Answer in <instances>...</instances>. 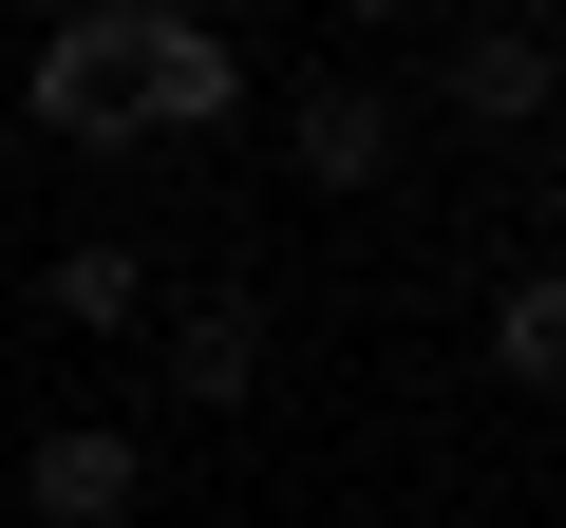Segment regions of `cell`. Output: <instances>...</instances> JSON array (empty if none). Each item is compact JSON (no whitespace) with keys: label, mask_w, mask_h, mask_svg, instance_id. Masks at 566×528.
<instances>
[{"label":"cell","mask_w":566,"mask_h":528,"mask_svg":"<svg viewBox=\"0 0 566 528\" xmlns=\"http://www.w3.org/2000/svg\"><path fill=\"white\" fill-rule=\"evenodd\" d=\"M39 303H57L76 340H151V264H133V245H57V264H39Z\"/></svg>","instance_id":"6"},{"label":"cell","mask_w":566,"mask_h":528,"mask_svg":"<svg viewBox=\"0 0 566 528\" xmlns=\"http://www.w3.org/2000/svg\"><path fill=\"white\" fill-rule=\"evenodd\" d=\"M453 114L472 133H547V20H472L453 39Z\"/></svg>","instance_id":"5"},{"label":"cell","mask_w":566,"mask_h":528,"mask_svg":"<svg viewBox=\"0 0 566 528\" xmlns=\"http://www.w3.org/2000/svg\"><path fill=\"white\" fill-rule=\"evenodd\" d=\"M133 490H151V434H133V415H57V434L20 453V509H39V528H133Z\"/></svg>","instance_id":"3"},{"label":"cell","mask_w":566,"mask_h":528,"mask_svg":"<svg viewBox=\"0 0 566 528\" xmlns=\"http://www.w3.org/2000/svg\"><path fill=\"white\" fill-rule=\"evenodd\" d=\"M170 397H189V415L264 397V321H245V303H189V321H170Z\"/></svg>","instance_id":"7"},{"label":"cell","mask_w":566,"mask_h":528,"mask_svg":"<svg viewBox=\"0 0 566 528\" xmlns=\"http://www.w3.org/2000/svg\"><path fill=\"white\" fill-rule=\"evenodd\" d=\"M491 378H566V284H547V264H510V284H491Z\"/></svg>","instance_id":"8"},{"label":"cell","mask_w":566,"mask_h":528,"mask_svg":"<svg viewBox=\"0 0 566 528\" xmlns=\"http://www.w3.org/2000/svg\"><path fill=\"white\" fill-rule=\"evenodd\" d=\"M283 170H303L322 208H359V189L397 170V95H378V76H303V95H283Z\"/></svg>","instance_id":"4"},{"label":"cell","mask_w":566,"mask_h":528,"mask_svg":"<svg viewBox=\"0 0 566 528\" xmlns=\"http://www.w3.org/2000/svg\"><path fill=\"white\" fill-rule=\"evenodd\" d=\"M245 114V39L189 0H133V133H227Z\"/></svg>","instance_id":"2"},{"label":"cell","mask_w":566,"mask_h":528,"mask_svg":"<svg viewBox=\"0 0 566 528\" xmlns=\"http://www.w3.org/2000/svg\"><path fill=\"white\" fill-rule=\"evenodd\" d=\"M20 114H39L57 151H151V133H133V0H95V20H57V39L20 57Z\"/></svg>","instance_id":"1"}]
</instances>
